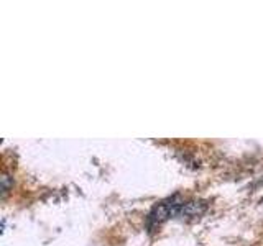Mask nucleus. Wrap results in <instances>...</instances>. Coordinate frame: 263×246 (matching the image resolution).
<instances>
[{
    "label": "nucleus",
    "instance_id": "2",
    "mask_svg": "<svg viewBox=\"0 0 263 246\" xmlns=\"http://www.w3.org/2000/svg\"><path fill=\"white\" fill-rule=\"evenodd\" d=\"M10 187H12V180H10V177H8V176H4V177H2V195H5Z\"/></svg>",
    "mask_w": 263,
    "mask_h": 246
},
{
    "label": "nucleus",
    "instance_id": "1",
    "mask_svg": "<svg viewBox=\"0 0 263 246\" xmlns=\"http://www.w3.org/2000/svg\"><path fill=\"white\" fill-rule=\"evenodd\" d=\"M208 209V205L205 202H187L183 205V209H181V213L179 215H186V217H197L201 215V213Z\"/></svg>",
    "mask_w": 263,
    "mask_h": 246
}]
</instances>
